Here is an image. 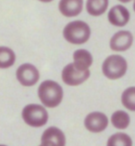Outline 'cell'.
<instances>
[{
    "label": "cell",
    "instance_id": "obj_11",
    "mask_svg": "<svg viewBox=\"0 0 135 146\" xmlns=\"http://www.w3.org/2000/svg\"><path fill=\"white\" fill-rule=\"evenodd\" d=\"M83 9V0H60L58 10L64 17L73 18L80 15Z\"/></svg>",
    "mask_w": 135,
    "mask_h": 146
},
{
    "label": "cell",
    "instance_id": "obj_20",
    "mask_svg": "<svg viewBox=\"0 0 135 146\" xmlns=\"http://www.w3.org/2000/svg\"><path fill=\"white\" fill-rule=\"evenodd\" d=\"M132 8H133V10H134V12H135V0H133V6H132Z\"/></svg>",
    "mask_w": 135,
    "mask_h": 146
},
{
    "label": "cell",
    "instance_id": "obj_2",
    "mask_svg": "<svg viewBox=\"0 0 135 146\" xmlns=\"http://www.w3.org/2000/svg\"><path fill=\"white\" fill-rule=\"evenodd\" d=\"M90 25L81 20L72 21L66 24L63 29V36L65 40L72 45L85 44L91 37Z\"/></svg>",
    "mask_w": 135,
    "mask_h": 146
},
{
    "label": "cell",
    "instance_id": "obj_1",
    "mask_svg": "<svg viewBox=\"0 0 135 146\" xmlns=\"http://www.w3.org/2000/svg\"><path fill=\"white\" fill-rule=\"evenodd\" d=\"M38 97L45 107H58L63 100V88L58 82L45 80L38 88Z\"/></svg>",
    "mask_w": 135,
    "mask_h": 146
},
{
    "label": "cell",
    "instance_id": "obj_8",
    "mask_svg": "<svg viewBox=\"0 0 135 146\" xmlns=\"http://www.w3.org/2000/svg\"><path fill=\"white\" fill-rule=\"evenodd\" d=\"M108 126V118L101 112H93L86 115L84 119V127L90 132L99 133L104 131Z\"/></svg>",
    "mask_w": 135,
    "mask_h": 146
},
{
    "label": "cell",
    "instance_id": "obj_16",
    "mask_svg": "<svg viewBox=\"0 0 135 146\" xmlns=\"http://www.w3.org/2000/svg\"><path fill=\"white\" fill-rule=\"evenodd\" d=\"M106 146H132V140L128 134L118 132L109 137Z\"/></svg>",
    "mask_w": 135,
    "mask_h": 146
},
{
    "label": "cell",
    "instance_id": "obj_17",
    "mask_svg": "<svg viewBox=\"0 0 135 146\" xmlns=\"http://www.w3.org/2000/svg\"><path fill=\"white\" fill-rule=\"evenodd\" d=\"M121 102L125 108L131 112H135V87H130L123 91Z\"/></svg>",
    "mask_w": 135,
    "mask_h": 146
},
{
    "label": "cell",
    "instance_id": "obj_21",
    "mask_svg": "<svg viewBox=\"0 0 135 146\" xmlns=\"http://www.w3.org/2000/svg\"><path fill=\"white\" fill-rule=\"evenodd\" d=\"M39 146H45V145H44V144H42V143H41V144L39 145Z\"/></svg>",
    "mask_w": 135,
    "mask_h": 146
},
{
    "label": "cell",
    "instance_id": "obj_6",
    "mask_svg": "<svg viewBox=\"0 0 135 146\" xmlns=\"http://www.w3.org/2000/svg\"><path fill=\"white\" fill-rule=\"evenodd\" d=\"M16 77L20 85L24 87H31L38 82L40 73L33 64L26 62L18 67Z\"/></svg>",
    "mask_w": 135,
    "mask_h": 146
},
{
    "label": "cell",
    "instance_id": "obj_7",
    "mask_svg": "<svg viewBox=\"0 0 135 146\" xmlns=\"http://www.w3.org/2000/svg\"><path fill=\"white\" fill-rule=\"evenodd\" d=\"M133 44V35L130 31L121 30L115 33L110 38L109 47L113 51H126Z\"/></svg>",
    "mask_w": 135,
    "mask_h": 146
},
{
    "label": "cell",
    "instance_id": "obj_9",
    "mask_svg": "<svg viewBox=\"0 0 135 146\" xmlns=\"http://www.w3.org/2000/svg\"><path fill=\"white\" fill-rule=\"evenodd\" d=\"M109 23L116 27H123L129 23L130 13L129 9L122 5H115L109 9L107 13Z\"/></svg>",
    "mask_w": 135,
    "mask_h": 146
},
{
    "label": "cell",
    "instance_id": "obj_4",
    "mask_svg": "<svg viewBox=\"0 0 135 146\" xmlns=\"http://www.w3.org/2000/svg\"><path fill=\"white\" fill-rule=\"evenodd\" d=\"M23 121L28 126L33 127H41L48 121V113L45 106L35 104H28L21 112Z\"/></svg>",
    "mask_w": 135,
    "mask_h": 146
},
{
    "label": "cell",
    "instance_id": "obj_12",
    "mask_svg": "<svg viewBox=\"0 0 135 146\" xmlns=\"http://www.w3.org/2000/svg\"><path fill=\"white\" fill-rule=\"evenodd\" d=\"M93 56L87 49L80 48L73 53V63L79 68L89 69V67L93 64Z\"/></svg>",
    "mask_w": 135,
    "mask_h": 146
},
{
    "label": "cell",
    "instance_id": "obj_13",
    "mask_svg": "<svg viewBox=\"0 0 135 146\" xmlns=\"http://www.w3.org/2000/svg\"><path fill=\"white\" fill-rule=\"evenodd\" d=\"M109 0H87L86 11L93 17L102 16L108 9Z\"/></svg>",
    "mask_w": 135,
    "mask_h": 146
},
{
    "label": "cell",
    "instance_id": "obj_5",
    "mask_svg": "<svg viewBox=\"0 0 135 146\" xmlns=\"http://www.w3.org/2000/svg\"><path fill=\"white\" fill-rule=\"evenodd\" d=\"M90 70L77 67L73 62L67 64L62 70L61 77L63 82L68 86L75 87L84 83L90 77Z\"/></svg>",
    "mask_w": 135,
    "mask_h": 146
},
{
    "label": "cell",
    "instance_id": "obj_10",
    "mask_svg": "<svg viewBox=\"0 0 135 146\" xmlns=\"http://www.w3.org/2000/svg\"><path fill=\"white\" fill-rule=\"evenodd\" d=\"M41 142L45 146H65L66 137L58 127H50L43 132Z\"/></svg>",
    "mask_w": 135,
    "mask_h": 146
},
{
    "label": "cell",
    "instance_id": "obj_3",
    "mask_svg": "<svg viewBox=\"0 0 135 146\" xmlns=\"http://www.w3.org/2000/svg\"><path fill=\"white\" fill-rule=\"evenodd\" d=\"M128 70V62L120 55H110L102 64L103 74L110 80H117L123 77Z\"/></svg>",
    "mask_w": 135,
    "mask_h": 146
},
{
    "label": "cell",
    "instance_id": "obj_22",
    "mask_svg": "<svg viewBox=\"0 0 135 146\" xmlns=\"http://www.w3.org/2000/svg\"><path fill=\"white\" fill-rule=\"evenodd\" d=\"M0 146H7V145H4V144H0Z\"/></svg>",
    "mask_w": 135,
    "mask_h": 146
},
{
    "label": "cell",
    "instance_id": "obj_18",
    "mask_svg": "<svg viewBox=\"0 0 135 146\" xmlns=\"http://www.w3.org/2000/svg\"><path fill=\"white\" fill-rule=\"evenodd\" d=\"M118 1H119L120 3H123V4H127V3L131 2L132 0H118Z\"/></svg>",
    "mask_w": 135,
    "mask_h": 146
},
{
    "label": "cell",
    "instance_id": "obj_19",
    "mask_svg": "<svg viewBox=\"0 0 135 146\" xmlns=\"http://www.w3.org/2000/svg\"><path fill=\"white\" fill-rule=\"evenodd\" d=\"M38 1H40L42 3H50L53 1V0H38Z\"/></svg>",
    "mask_w": 135,
    "mask_h": 146
},
{
    "label": "cell",
    "instance_id": "obj_14",
    "mask_svg": "<svg viewBox=\"0 0 135 146\" xmlns=\"http://www.w3.org/2000/svg\"><path fill=\"white\" fill-rule=\"evenodd\" d=\"M16 54L12 48L5 46L0 47V69H8L14 65Z\"/></svg>",
    "mask_w": 135,
    "mask_h": 146
},
{
    "label": "cell",
    "instance_id": "obj_15",
    "mask_svg": "<svg viewBox=\"0 0 135 146\" xmlns=\"http://www.w3.org/2000/svg\"><path fill=\"white\" fill-rule=\"evenodd\" d=\"M111 123L113 127L118 129H125L130 123V117L129 113L122 110H119L112 113Z\"/></svg>",
    "mask_w": 135,
    "mask_h": 146
}]
</instances>
